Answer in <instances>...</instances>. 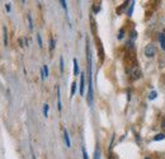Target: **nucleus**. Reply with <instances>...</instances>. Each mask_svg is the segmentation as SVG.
Here are the masks:
<instances>
[{
  "instance_id": "obj_1",
  "label": "nucleus",
  "mask_w": 165,
  "mask_h": 159,
  "mask_svg": "<svg viewBox=\"0 0 165 159\" xmlns=\"http://www.w3.org/2000/svg\"><path fill=\"white\" fill-rule=\"evenodd\" d=\"M87 59H88V103L89 106L93 104V83H91V54H90V48L89 44H87Z\"/></svg>"
},
{
  "instance_id": "obj_2",
  "label": "nucleus",
  "mask_w": 165,
  "mask_h": 159,
  "mask_svg": "<svg viewBox=\"0 0 165 159\" xmlns=\"http://www.w3.org/2000/svg\"><path fill=\"white\" fill-rule=\"evenodd\" d=\"M145 55L147 56V57H154L156 55V47H155V45H152V44H149L146 47H145Z\"/></svg>"
},
{
  "instance_id": "obj_3",
  "label": "nucleus",
  "mask_w": 165,
  "mask_h": 159,
  "mask_svg": "<svg viewBox=\"0 0 165 159\" xmlns=\"http://www.w3.org/2000/svg\"><path fill=\"white\" fill-rule=\"evenodd\" d=\"M130 74H131V78H132L133 80H136V79L141 78V70H140V68H139L137 65H133V66L131 68Z\"/></svg>"
},
{
  "instance_id": "obj_4",
  "label": "nucleus",
  "mask_w": 165,
  "mask_h": 159,
  "mask_svg": "<svg viewBox=\"0 0 165 159\" xmlns=\"http://www.w3.org/2000/svg\"><path fill=\"white\" fill-rule=\"evenodd\" d=\"M84 87H85V74H80V95H84Z\"/></svg>"
},
{
  "instance_id": "obj_5",
  "label": "nucleus",
  "mask_w": 165,
  "mask_h": 159,
  "mask_svg": "<svg viewBox=\"0 0 165 159\" xmlns=\"http://www.w3.org/2000/svg\"><path fill=\"white\" fill-rule=\"evenodd\" d=\"M57 108L58 111H61L62 106H61V93H60V87H57Z\"/></svg>"
},
{
  "instance_id": "obj_6",
  "label": "nucleus",
  "mask_w": 165,
  "mask_h": 159,
  "mask_svg": "<svg viewBox=\"0 0 165 159\" xmlns=\"http://www.w3.org/2000/svg\"><path fill=\"white\" fill-rule=\"evenodd\" d=\"M64 137H65V143H66V146L70 148L71 146V141H70V137H69V132L65 130L64 131Z\"/></svg>"
},
{
  "instance_id": "obj_7",
  "label": "nucleus",
  "mask_w": 165,
  "mask_h": 159,
  "mask_svg": "<svg viewBox=\"0 0 165 159\" xmlns=\"http://www.w3.org/2000/svg\"><path fill=\"white\" fill-rule=\"evenodd\" d=\"M159 40H160V45H161V48L165 51V35H164V33H161V35L159 36Z\"/></svg>"
},
{
  "instance_id": "obj_8",
  "label": "nucleus",
  "mask_w": 165,
  "mask_h": 159,
  "mask_svg": "<svg viewBox=\"0 0 165 159\" xmlns=\"http://www.w3.org/2000/svg\"><path fill=\"white\" fill-rule=\"evenodd\" d=\"M73 62H74V75H78V74H79V65H78V60H76V59H74V60H73Z\"/></svg>"
},
{
  "instance_id": "obj_9",
  "label": "nucleus",
  "mask_w": 165,
  "mask_h": 159,
  "mask_svg": "<svg viewBox=\"0 0 165 159\" xmlns=\"http://www.w3.org/2000/svg\"><path fill=\"white\" fill-rule=\"evenodd\" d=\"M165 139V135L164 134H158V135H155L154 136V140L155 141H159V140H164Z\"/></svg>"
},
{
  "instance_id": "obj_10",
  "label": "nucleus",
  "mask_w": 165,
  "mask_h": 159,
  "mask_svg": "<svg viewBox=\"0 0 165 159\" xmlns=\"http://www.w3.org/2000/svg\"><path fill=\"white\" fill-rule=\"evenodd\" d=\"M75 90H76V83H73L71 84V97L75 94Z\"/></svg>"
},
{
  "instance_id": "obj_11",
  "label": "nucleus",
  "mask_w": 165,
  "mask_h": 159,
  "mask_svg": "<svg viewBox=\"0 0 165 159\" xmlns=\"http://www.w3.org/2000/svg\"><path fill=\"white\" fill-rule=\"evenodd\" d=\"M48 104H45L43 106V115H45V117H47V116H48Z\"/></svg>"
},
{
  "instance_id": "obj_12",
  "label": "nucleus",
  "mask_w": 165,
  "mask_h": 159,
  "mask_svg": "<svg viewBox=\"0 0 165 159\" xmlns=\"http://www.w3.org/2000/svg\"><path fill=\"white\" fill-rule=\"evenodd\" d=\"M42 71H43V75H45V78H47V77H48V68H47V65H43Z\"/></svg>"
},
{
  "instance_id": "obj_13",
  "label": "nucleus",
  "mask_w": 165,
  "mask_h": 159,
  "mask_svg": "<svg viewBox=\"0 0 165 159\" xmlns=\"http://www.w3.org/2000/svg\"><path fill=\"white\" fill-rule=\"evenodd\" d=\"M4 45H8V35H6V28H4Z\"/></svg>"
},
{
  "instance_id": "obj_14",
  "label": "nucleus",
  "mask_w": 165,
  "mask_h": 159,
  "mask_svg": "<svg viewBox=\"0 0 165 159\" xmlns=\"http://www.w3.org/2000/svg\"><path fill=\"white\" fill-rule=\"evenodd\" d=\"M60 70H61V73L64 71V59L62 57H60Z\"/></svg>"
},
{
  "instance_id": "obj_15",
  "label": "nucleus",
  "mask_w": 165,
  "mask_h": 159,
  "mask_svg": "<svg viewBox=\"0 0 165 159\" xmlns=\"http://www.w3.org/2000/svg\"><path fill=\"white\" fill-rule=\"evenodd\" d=\"M149 98H150V99H155V98H156V92L152 90V92L150 93V95H149Z\"/></svg>"
},
{
  "instance_id": "obj_16",
  "label": "nucleus",
  "mask_w": 165,
  "mask_h": 159,
  "mask_svg": "<svg viewBox=\"0 0 165 159\" xmlns=\"http://www.w3.org/2000/svg\"><path fill=\"white\" fill-rule=\"evenodd\" d=\"M123 33H125V29L121 28V31L118 32V38H119V40H122V38H123Z\"/></svg>"
},
{
  "instance_id": "obj_17",
  "label": "nucleus",
  "mask_w": 165,
  "mask_h": 159,
  "mask_svg": "<svg viewBox=\"0 0 165 159\" xmlns=\"http://www.w3.org/2000/svg\"><path fill=\"white\" fill-rule=\"evenodd\" d=\"M37 41H38V46L42 47V38H41V35H37Z\"/></svg>"
},
{
  "instance_id": "obj_18",
  "label": "nucleus",
  "mask_w": 165,
  "mask_h": 159,
  "mask_svg": "<svg viewBox=\"0 0 165 159\" xmlns=\"http://www.w3.org/2000/svg\"><path fill=\"white\" fill-rule=\"evenodd\" d=\"M133 5H135V3L132 2V3H131V8H130V9L127 10V14H128V15H131V14H132V10H133Z\"/></svg>"
},
{
  "instance_id": "obj_19",
  "label": "nucleus",
  "mask_w": 165,
  "mask_h": 159,
  "mask_svg": "<svg viewBox=\"0 0 165 159\" xmlns=\"http://www.w3.org/2000/svg\"><path fill=\"white\" fill-rule=\"evenodd\" d=\"M82 158H84V159H89V158H88V153H87V150H85V148H82Z\"/></svg>"
},
{
  "instance_id": "obj_20",
  "label": "nucleus",
  "mask_w": 165,
  "mask_h": 159,
  "mask_svg": "<svg viewBox=\"0 0 165 159\" xmlns=\"http://www.w3.org/2000/svg\"><path fill=\"white\" fill-rule=\"evenodd\" d=\"M28 20H29V28L32 29L33 28V22H32V17L30 15H28Z\"/></svg>"
},
{
  "instance_id": "obj_21",
  "label": "nucleus",
  "mask_w": 165,
  "mask_h": 159,
  "mask_svg": "<svg viewBox=\"0 0 165 159\" xmlns=\"http://www.w3.org/2000/svg\"><path fill=\"white\" fill-rule=\"evenodd\" d=\"M94 159H100V152H99L98 148H97V150H95V158Z\"/></svg>"
},
{
  "instance_id": "obj_22",
  "label": "nucleus",
  "mask_w": 165,
  "mask_h": 159,
  "mask_svg": "<svg viewBox=\"0 0 165 159\" xmlns=\"http://www.w3.org/2000/svg\"><path fill=\"white\" fill-rule=\"evenodd\" d=\"M60 3H61V5H62V8H64L65 10H67V5H66V2H64V0H61Z\"/></svg>"
},
{
  "instance_id": "obj_23",
  "label": "nucleus",
  "mask_w": 165,
  "mask_h": 159,
  "mask_svg": "<svg viewBox=\"0 0 165 159\" xmlns=\"http://www.w3.org/2000/svg\"><path fill=\"white\" fill-rule=\"evenodd\" d=\"M54 48H55V40L51 38V50H54Z\"/></svg>"
},
{
  "instance_id": "obj_24",
  "label": "nucleus",
  "mask_w": 165,
  "mask_h": 159,
  "mask_svg": "<svg viewBox=\"0 0 165 159\" xmlns=\"http://www.w3.org/2000/svg\"><path fill=\"white\" fill-rule=\"evenodd\" d=\"M108 159H117V155L116 154H111V157Z\"/></svg>"
},
{
  "instance_id": "obj_25",
  "label": "nucleus",
  "mask_w": 165,
  "mask_h": 159,
  "mask_svg": "<svg viewBox=\"0 0 165 159\" xmlns=\"http://www.w3.org/2000/svg\"><path fill=\"white\" fill-rule=\"evenodd\" d=\"M163 127H164V129H165V120H164V122H163Z\"/></svg>"
},
{
  "instance_id": "obj_26",
  "label": "nucleus",
  "mask_w": 165,
  "mask_h": 159,
  "mask_svg": "<svg viewBox=\"0 0 165 159\" xmlns=\"http://www.w3.org/2000/svg\"><path fill=\"white\" fill-rule=\"evenodd\" d=\"M145 159H150V158H145Z\"/></svg>"
},
{
  "instance_id": "obj_27",
  "label": "nucleus",
  "mask_w": 165,
  "mask_h": 159,
  "mask_svg": "<svg viewBox=\"0 0 165 159\" xmlns=\"http://www.w3.org/2000/svg\"><path fill=\"white\" fill-rule=\"evenodd\" d=\"M33 159H36V158H34V157H33Z\"/></svg>"
}]
</instances>
